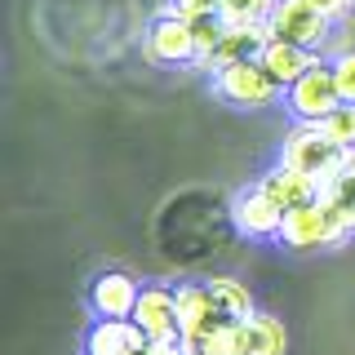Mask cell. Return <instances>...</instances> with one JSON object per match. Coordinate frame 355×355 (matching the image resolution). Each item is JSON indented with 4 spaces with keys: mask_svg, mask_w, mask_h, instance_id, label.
<instances>
[{
    "mask_svg": "<svg viewBox=\"0 0 355 355\" xmlns=\"http://www.w3.org/2000/svg\"><path fill=\"white\" fill-rule=\"evenodd\" d=\"M351 236H355V227L320 196V200H311V205L293 209V214H284V227H280V236H275V244L288 249V253H324V249L347 244Z\"/></svg>",
    "mask_w": 355,
    "mask_h": 355,
    "instance_id": "1",
    "label": "cell"
},
{
    "mask_svg": "<svg viewBox=\"0 0 355 355\" xmlns=\"http://www.w3.org/2000/svg\"><path fill=\"white\" fill-rule=\"evenodd\" d=\"M209 94H214L218 103L236 107V111H262V107L284 103V85L262 67V58L236 62V67H227V71L209 76Z\"/></svg>",
    "mask_w": 355,
    "mask_h": 355,
    "instance_id": "2",
    "label": "cell"
},
{
    "mask_svg": "<svg viewBox=\"0 0 355 355\" xmlns=\"http://www.w3.org/2000/svg\"><path fill=\"white\" fill-rule=\"evenodd\" d=\"M338 107H342V89H338V76H333V62L324 58L284 89V111L293 125H320Z\"/></svg>",
    "mask_w": 355,
    "mask_h": 355,
    "instance_id": "3",
    "label": "cell"
},
{
    "mask_svg": "<svg viewBox=\"0 0 355 355\" xmlns=\"http://www.w3.org/2000/svg\"><path fill=\"white\" fill-rule=\"evenodd\" d=\"M342 155H347V151H342L320 125H297L284 138V147H280V164H288V169H297L306 178H315V182L324 187V178L342 164Z\"/></svg>",
    "mask_w": 355,
    "mask_h": 355,
    "instance_id": "4",
    "label": "cell"
},
{
    "mask_svg": "<svg viewBox=\"0 0 355 355\" xmlns=\"http://www.w3.org/2000/svg\"><path fill=\"white\" fill-rule=\"evenodd\" d=\"M266 27H271V40H288V44H302V49L320 53L324 40H329V31H333V18L320 14L306 0H275Z\"/></svg>",
    "mask_w": 355,
    "mask_h": 355,
    "instance_id": "5",
    "label": "cell"
},
{
    "mask_svg": "<svg viewBox=\"0 0 355 355\" xmlns=\"http://www.w3.org/2000/svg\"><path fill=\"white\" fill-rule=\"evenodd\" d=\"M142 49H147V58L155 67H196V31H191V18L182 14H160L147 27V40H142Z\"/></svg>",
    "mask_w": 355,
    "mask_h": 355,
    "instance_id": "6",
    "label": "cell"
},
{
    "mask_svg": "<svg viewBox=\"0 0 355 355\" xmlns=\"http://www.w3.org/2000/svg\"><path fill=\"white\" fill-rule=\"evenodd\" d=\"M266 44H271V27H266V22H244V27H231L227 22V31L218 36V44L196 62V71L218 76V71H227V67H236V62L262 58Z\"/></svg>",
    "mask_w": 355,
    "mask_h": 355,
    "instance_id": "7",
    "label": "cell"
},
{
    "mask_svg": "<svg viewBox=\"0 0 355 355\" xmlns=\"http://www.w3.org/2000/svg\"><path fill=\"white\" fill-rule=\"evenodd\" d=\"M231 222H236V231L244 240H275L284 227V209L253 182L244 191H236V200H231Z\"/></svg>",
    "mask_w": 355,
    "mask_h": 355,
    "instance_id": "8",
    "label": "cell"
},
{
    "mask_svg": "<svg viewBox=\"0 0 355 355\" xmlns=\"http://www.w3.org/2000/svg\"><path fill=\"white\" fill-rule=\"evenodd\" d=\"M173 293H178V333H182V338H205V333H214V329L236 324V320H227V311L214 302L209 284H178Z\"/></svg>",
    "mask_w": 355,
    "mask_h": 355,
    "instance_id": "9",
    "label": "cell"
},
{
    "mask_svg": "<svg viewBox=\"0 0 355 355\" xmlns=\"http://www.w3.org/2000/svg\"><path fill=\"white\" fill-rule=\"evenodd\" d=\"M142 284L125 271H103L94 284H89V306H94L98 320H133V306H138Z\"/></svg>",
    "mask_w": 355,
    "mask_h": 355,
    "instance_id": "10",
    "label": "cell"
},
{
    "mask_svg": "<svg viewBox=\"0 0 355 355\" xmlns=\"http://www.w3.org/2000/svg\"><path fill=\"white\" fill-rule=\"evenodd\" d=\"M147 333H142L133 320H98L89 324L80 351L85 355H147Z\"/></svg>",
    "mask_w": 355,
    "mask_h": 355,
    "instance_id": "11",
    "label": "cell"
},
{
    "mask_svg": "<svg viewBox=\"0 0 355 355\" xmlns=\"http://www.w3.org/2000/svg\"><path fill=\"white\" fill-rule=\"evenodd\" d=\"M133 324L147 338H173L178 333V293L164 284H142L138 306H133Z\"/></svg>",
    "mask_w": 355,
    "mask_h": 355,
    "instance_id": "12",
    "label": "cell"
},
{
    "mask_svg": "<svg viewBox=\"0 0 355 355\" xmlns=\"http://www.w3.org/2000/svg\"><path fill=\"white\" fill-rule=\"evenodd\" d=\"M258 187L284 209V214H293V209H302V205H311V200H320V182H315V178L288 169V164H275V169H266V173L258 178Z\"/></svg>",
    "mask_w": 355,
    "mask_h": 355,
    "instance_id": "13",
    "label": "cell"
},
{
    "mask_svg": "<svg viewBox=\"0 0 355 355\" xmlns=\"http://www.w3.org/2000/svg\"><path fill=\"white\" fill-rule=\"evenodd\" d=\"M284 347H288V333L266 311H253L249 320L236 324V355H284Z\"/></svg>",
    "mask_w": 355,
    "mask_h": 355,
    "instance_id": "14",
    "label": "cell"
},
{
    "mask_svg": "<svg viewBox=\"0 0 355 355\" xmlns=\"http://www.w3.org/2000/svg\"><path fill=\"white\" fill-rule=\"evenodd\" d=\"M315 62H320L315 49H302V44H288V40H271V44L262 49V67H266V71H271L284 89L293 85L302 71H311Z\"/></svg>",
    "mask_w": 355,
    "mask_h": 355,
    "instance_id": "15",
    "label": "cell"
},
{
    "mask_svg": "<svg viewBox=\"0 0 355 355\" xmlns=\"http://www.w3.org/2000/svg\"><path fill=\"white\" fill-rule=\"evenodd\" d=\"M320 196L329 200L333 209H338L342 218L355 227V151H347L342 155V164L333 169L329 178H324V187H320Z\"/></svg>",
    "mask_w": 355,
    "mask_h": 355,
    "instance_id": "16",
    "label": "cell"
},
{
    "mask_svg": "<svg viewBox=\"0 0 355 355\" xmlns=\"http://www.w3.org/2000/svg\"><path fill=\"white\" fill-rule=\"evenodd\" d=\"M209 293H214V302L227 311V320H236V324L258 311V306H253V293L240 280H231V275H214V280H209Z\"/></svg>",
    "mask_w": 355,
    "mask_h": 355,
    "instance_id": "17",
    "label": "cell"
},
{
    "mask_svg": "<svg viewBox=\"0 0 355 355\" xmlns=\"http://www.w3.org/2000/svg\"><path fill=\"white\" fill-rule=\"evenodd\" d=\"M275 9V0H222V22L244 27V22H266Z\"/></svg>",
    "mask_w": 355,
    "mask_h": 355,
    "instance_id": "18",
    "label": "cell"
},
{
    "mask_svg": "<svg viewBox=\"0 0 355 355\" xmlns=\"http://www.w3.org/2000/svg\"><path fill=\"white\" fill-rule=\"evenodd\" d=\"M320 129H324L342 151H355V103H342L333 116L320 120Z\"/></svg>",
    "mask_w": 355,
    "mask_h": 355,
    "instance_id": "19",
    "label": "cell"
},
{
    "mask_svg": "<svg viewBox=\"0 0 355 355\" xmlns=\"http://www.w3.org/2000/svg\"><path fill=\"white\" fill-rule=\"evenodd\" d=\"M333 76H338L342 103H355V49H342L338 58H333Z\"/></svg>",
    "mask_w": 355,
    "mask_h": 355,
    "instance_id": "20",
    "label": "cell"
},
{
    "mask_svg": "<svg viewBox=\"0 0 355 355\" xmlns=\"http://www.w3.org/2000/svg\"><path fill=\"white\" fill-rule=\"evenodd\" d=\"M169 9L182 18H222V0H169Z\"/></svg>",
    "mask_w": 355,
    "mask_h": 355,
    "instance_id": "21",
    "label": "cell"
},
{
    "mask_svg": "<svg viewBox=\"0 0 355 355\" xmlns=\"http://www.w3.org/2000/svg\"><path fill=\"white\" fill-rule=\"evenodd\" d=\"M306 5H315L320 14H329V18H347L355 9V0H306Z\"/></svg>",
    "mask_w": 355,
    "mask_h": 355,
    "instance_id": "22",
    "label": "cell"
}]
</instances>
